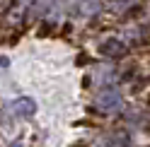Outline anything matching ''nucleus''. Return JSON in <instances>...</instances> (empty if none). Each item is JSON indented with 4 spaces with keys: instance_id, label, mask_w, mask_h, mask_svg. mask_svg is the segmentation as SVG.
I'll list each match as a JSON object with an SVG mask.
<instances>
[{
    "instance_id": "nucleus-6",
    "label": "nucleus",
    "mask_w": 150,
    "mask_h": 147,
    "mask_svg": "<svg viewBox=\"0 0 150 147\" xmlns=\"http://www.w3.org/2000/svg\"><path fill=\"white\" fill-rule=\"evenodd\" d=\"M10 106V111L15 113V118H32L36 113V102L32 97H17L12 104H7Z\"/></svg>"
},
{
    "instance_id": "nucleus-14",
    "label": "nucleus",
    "mask_w": 150,
    "mask_h": 147,
    "mask_svg": "<svg viewBox=\"0 0 150 147\" xmlns=\"http://www.w3.org/2000/svg\"><path fill=\"white\" fill-rule=\"evenodd\" d=\"M140 147H150V142H148V145H140Z\"/></svg>"
},
{
    "instance_id": "nucleus-10",
    "label": "nucleus",
    "mask_w": 150,
    "mask_h": 147,
    "mask_svg": "<svg viewBox=\"0 0 150 147\" xmlns=\"http://www.w3.org/2000/svg\"><path fill=\"white\" fill-rule=\"evenodd\" d=\"M138 3V0H107V5H109V10L114 12V15H124L126 10H131Z\"/></svg>"
},
{
    "instance_id": "nucleus-3",
    "label": "nucleus",
    "mask_w": 150,
    "mask_h": 147,
    "mask_svg": "<svg viewBox=\"0 0 150 147\" xmlns=\"http://www.w3.org/2000/svg\"><path fill=\"white\" fill-rule=\"evenodd\" d=\"M121 121H124L126 125H133V128H145L148 121H150V108L148 106H126L124 113H121Z\"/></svg>"
},
{
    "instance_id": "nucleus-15",
    "label": "nucleus",
    "mask_w": 150,
    "mask_h": 147,
    "mask_svg": "<svg viewBox=\"0 0 150 147\" xmlns=\"http://www.w3.org/2000/svg\"><path fill=\"white\" fill-rule=\"evenodd\" d=\"M148 63H150V53H148Z\"/></svg>"
},
{
    "instance_id": "nucleus-8",
    "label": "nucleus",
    "mask_w": 150,
    "mask_h": 147,
    "mask_svg": "<svg viewBox=\"0 0 150 147\" xmlns=\"http://www.w3.org/2000/svg\"><path fill=\"white\" fill-rule=\"evenodd\" d=\"M138 63H131V60H126L121 68H116V77H119V82H131L136 75H138Z\"/></svg>"
},
{
    "instance_id": "nucleus-5",
    "label": "nucleus",
    "mask_w": 150,
    "mask_h": 147,
    "mask_svg": "<svg viewBox=\"0 0 150 147\" xmlns=\"http://www.w3.org/2000/svg\"><path fill=\"white\" fill-rule=\"evenodd\" d=\"M133 145H136V140L128 128H114L104 137V147H133Z\"/></svg>"
},
{
    "instance_id": "nucleus-4",
    "label": "nucleus",
    "mask_w": 150,
    "mask_h": 147,
    "mask_svg": "<svg viewBox=\"0 0 150 147\" xmlns=\"http://www.w3.org/2000/svg\"><path fill=\"white\" fill-rule=\"evenodd\" d=\"M68 10L73 17H92V15H99L104 10V3L102 0H70Z\"/></svg>"
},
{
    "instance_id": "nucleus-13",
    "label": "nucleus",
    "mask_w": 150,
    "mask_h": 147,
    "mask_svg": "<svg viewBox=\"0 0 150 147\" xmlns=\"http://www.w3.org/2000/svg\"><path fill=\"white\" fill-rule=\"evenodd\" d=\"M143 130H145V133H148V135H150V121H148V125H145V128H143Z\"/></svg>"
},
{
    "instance_id": "nucleus-9",
    "label": "nucleus",
    "mask_w": 150,
    "mask_h": 147,
    "mask_svg": "<svg viewBox=\"0 0 150 147\" xmlns=\"http://www.w3.org/2000/svg\"><path fill=\"white\" fill-rule=\"evenodd\" d=\"M148 87H150V75H138L131 80V92H133V94H145L148 92Z\"/></svg>"
},
{
    "instance_id": "nucleus-12",
    "label": "nucleus",
    "mask_w": 150,
    "mask_h": 147,
    "mask_svg": "<svg viewBox=\"0 0 150 147\" xmlns=\"http://www.w3.org/2000/svg\"><path fill=\"white\" fill-rule=\"evenodd\" d=\"M145 106H148V108H150V89H148V92H145Z\"/></svg>"
},
{
    "instance_id": "nucleus-11",
    "label": "nucleus",
    "mask_w": 150,
    "mask_h": 147,
    "mask_svg": "<svg viewBox=\"0 0 150 147\" xmlns=\"http://www.w3.org/2000/svg\"><path fill=\"white\" fill-rule=\"evenodd\" d=\"M51 32H53V24H49V22L39 27V36H46V34H51Z\"/></svg>"
},
{
    "instance_id": "nucleus-7",
    "label": "nucleus",
    "mask_w": 150,
    "mask_h": 147,
    "mask_svg": "<svg viewBox=\"0 0 150 147\" xmlns=\"http://www.w3.org/2000/svg\"><path fill=\"white\" fill-rule=\"evenodd\" d=\"M95 82L99 87H114L119 77H116V68H111V65H102L95 70Z\"/></svg>"
},
{
    "instance_id": "nucleus-2",
    "label": "nucleus",
    "mask_w": 150,
    "mask_h": 147,
    "mask_svg": "<svg viewBox=\"0 0 150 147\" xmlns=\"http://www.w3.org/2000/svg\"><path fill=\"white\" fill-rule=\"evenodd\" d=\"M99 56H104L107 60H126L128 58V43L124 39H119V36H107V39H102L99 46H97Z\"/></svg>"
},
{
    "instance_id": "nucleus-1",
    "label": "nucleus",
    "mask_w": 150,
    "mask_h": 147,
    "mask_svg": "<svg viewBox=\"0 0 150 147\" xmlns=\"http://www.w3.org/2000/svg\"><path fill=\"white\" fill-rule=\"evenodd\" d=\"M124 108V94L116 87H102L95 94V111L99 113H116Z\"/></svg>"
}]
</instances>
